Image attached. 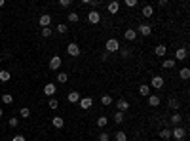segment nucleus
<instances>
[{
    "label": "nucleus",
    "instance_id": "nucleus-1",
    "mask_svg": "<svg viewBox=\"0 0 190 141\" xmlns=\"http://www.w3.org/2000/svg\"><path fill=\"white\" fill-rule=\"evenodd\" d=\"M184 137H186V130H184V128L177 126L175 130H171V139H175V141H183Z\"/></svg>",
    "mask_w": 190,
    "mask_h": 141
},
{
    "label": "nucleus",
    "instance_id": "nucleus-2",
    "mask_svg": "<svg viewBox=\"0 0 190 141\" xmlns=\"http://www.w3.org/2000/svg\"><path fill=\"white\" fill-rule=\"evenodd\" d=\"M105 48H107V53L118 52V50H120V42H118L116 38H108V40H107V44H105Z\"/></svg>",
    "mask_w": 190,
    "mask_h": 141
},
{
    "label": "nucleus",
    "instance_id": "nucleus-3",
    "mask_svg": "<svg viewBox=\"0 0 190 141\" xmlns=\"http://www.w3.org/2000/svg\"><path fill=\"white\" fill-rule=\"evenodd\" d=\"M67 53H69L71 57H78L80 56V46H78L76 42H71V44L67 46Z\"/></svg>",
    "mask_w": 190,
    "mask_h": 141
},
{
    "label": "nucleus",
    "instance_id": "nucleus-4",
    "mask_svg": "<svg viewBox=\"0 0 190 141\" xmlns=\"http://www.w3.org/2000/svg\"><path fill=\"white\" fill-rule=\"evenodd\" d=\"M87 21H89L91 25H97L99 21H101V14H99L97 10H91V12L87 14Z\"/></svg>",
    "mask_w": 190,
    "mask_h": 141
},
{
    "label": "nucleus",
    "instance_id": "nucleus-5",
    "mask_svg": "<svg viewBox=\"0 0 190 141\" xmlns=\"http://www.w3.org/2000/svg\"><path fill=\"white\" fill-rule=\"evenodd\" d=\"M55 92H57V86H55L53 82H48L46 86H44V93H46L48 97H53V95H55Z\"/></svg>",
    "mask_w": 190,
    "mask_h": 141
},
{
    "label": "nucleus",
    "instance_id": "nucleus-6",
    "mask_svg": "<svg viewBox=\"0 0 190 141\" xmlns=\"http://www.w3.org/2000/svg\"><path fill=\"white\" fill-rule=\"evenodd\" d=\"M150 32H152V27L147 25V23H143L137 27V35H143V36H150Z\"/></svg>",
    "mask_w": 190,
    "mask_h": 141
},
{
    "label": "nucleus",
    "instance_id": "nucleus-7",
    "mask_svg": "<svg viewBox=\"0 0 190 141\" xmlns=\"http://www.w3.org/2000/svg\"><path fill=\"white\" fill-rule=\"evenodd\" d=\"M61 63H63V59H61L59 56H53V57L50 59V69H51V71H57V69L61 67Z\"/></svg>",
    "mask_w": 190,
    "mask_h": 141
},
{
    "label": "nucleus",
    "instance_id": "nucleus-8",
    "mask_svg": "<svg viewBox=\"0 0 190 141\" xmlns=\"http://www.w3.org/2000/svg\"><path fill=\"white\" fill-rule=\"evenodd\" d=\"M78 103H80V107H82L84 111H87V109H91L93 99H91V97H80V101H78Z\"/></svg>",
    "mask_w": 190,
    "mask_h": 141
},
{
    "label": "nucleus",
    "instance_id": "nucleus-9",
    "mask_svg": "<svg viewBox=\"0 0 190 141\" xmlns=\"http://www.w3.org/2000/svg\"><path fill=\"white\" fill-rule=\"evenodd\" d=\"M186 56H188V50H186V48H177V52H175V61H183V59H186Z\"/></svg>",
    "mask_w": 190,
    "mask_h": 141
},
{
    "label": "nucleus",
    "instance_id": "nucleus-10",
    "mask_svg": "<svg viewBox=\"0 0 190 141\" xmlns=\"http://www.w3.org/2000/svg\"><path fill=\"white\" fill-rule=\"evenodd\" d=\"M107 10H108V14L116 15V14L120 12V2H118V0H114V2H110V4L107 6Z\"/></svg>",
    "mask_w": 190,
    "mask_h": 141
},
{
    "label": "nucleus",
    "instance_id": "nucleus-11",
    "mask_svg": "<svg viewBox=\"0 0 190 141\" xmlns=\"http://www.w3.org/2000/svg\"><path fill=\"white\" fill-rule=\"evenodd\" d=\"M152 88H156V90H160V88H164V77H152Z\"/></svg>",
    "mask_w": 190,
    "mask_h": 141
},
{
    "label": "nucleus",
    "instance_id": "nucleus-12",
    "mask_svg": "<svg viewBox=\"0 0 190 141\" xmlns=\"http://www.w3.org/2000/svg\"><path fill=\"white\" fill-rule=\"evenodd\" d=\"M152 14H154V8H152L150 4L143 6V10H141V15H143V17H152Z\"/></svg>",
    "mask_w": 190,
    "mask_h": 141
},
{
    "label": "nucleus",
    "instance_id": "nucleus-13",
    "mask_svg": "<svg viewBox=\"0 0 190 141\" xmlns=\"http://www.w3.org/2000/svg\"><path fill=\"white\" fill-rule=\"evenodd\" d=\"M124 36H126V40H129V42H135V40H137V31L127 29V31L124 32Z\"/></svg>",
    "mask_w": 190,
    "mask_h": 141
},
{
    "label": "nucleus",
    "instance_id": "nucleus-14",
    "mask_svg": "<svg viewBox=\"0 0 190 141\" xmlns=\"http://www.w3.org/2000/svg\"><path fill=\"white\" fill-rule=\"evenodd\" d=\"M160 103H162V99H160V95H156V93L148 95V105H150V107H158Z\"/></svg>",
    "mask_w": 190,
    "mask_h": 141
},
{
    "label": "nucleus",
    "instance_id": "nucleus-15",
    "mask_svg": "<svg viewBox=\"0 0 190 141\" xmlns=\"http://www.w3.org/2000/svg\"><path fill=\"white\" fill-rule=\"evenodd\" d=\"M50 23H51V15H40V27L42 29H46V27H50Z\"/></svg>",
    "mask_w": 190,
    "mask_h": 141
},
{
    "label": "nucleus",
    "instance_id": "nucleus-16",
    "mask_svg": "<svg viewBox=\"0 0 190 141\" xmlns=\"http://www.w3.org/2000/svg\"><path fill=\"white\" fill-rule=\"evenodd\" d=\"M80 93H78V92H69V95H67V99H69V103H78V101H80Z\"/></svg>",
    "mask_w": 190,
    "mask_h": 141
},
{
    "label": "nucleus",
    "instance_id": "nucleus-17",
    "mask_svg": "<svg viewBox=\"0 0 190 141\" xmlns=\"http://www.w3.org/2000/svg\"><path fill=\"white\" fill-rule=\"evenodd\" d=\"M116 107H118V111H120V113H126V111L129 109V103H127L126 99H118Z\"/></svg>",
    "mask_w": 190,
    "mask_h": 141
},
{
    "label": "nucleus",
    "instance_id": "nucleus-18",
    "mask_svg": "<svg viewBox=\"0 0 190 141\" xmlns=\"http://www.w3.org/2000/svg\"><path fill=\"white\" fill-rule=\"evenodd\" d=\"M51 124H53L55 128H63V126H65V120H63L61 116H53V118H51Z\"/></svg>",
    "mask_w": 190,
    "mask_h": 141
},
{
    "label": "nucleus",
    "instance_id": "nucleus-19",
    "mask_svg": "<svg viewBox=\"0 0 190 141\" xmlns=\"http://www.w3.org/2000/svg\"><path fill=\"white\" fill-rule=\"evenodd\" d=\"M154 52H156V56H160V57H164L165 53H167V48H165L164 44H160V46H156V50H154Z\"/></svg>",
    "mask_w": 190,
    "mask_h": 141
},
{
    "label": "nucleus",
    "instance_id": "nucleus-20",
    "mask_svg": "<svg viewBox=\"0 0 190 141\" xmlns=\"http://www.w3.org/2000/svg\"><path fill=\"white\" fill-rule=\"evenodd\" d=\"M160 137H162L164 141H167V139H171V130H167V128H164L162 132H160Z\"/></svg>",
    "mask_w": 190,
    "mask_h": 141
},
{
    "label": "nucleus",
    "instance_id": "nucleus-21",
    "mask_svg": "<svg viewBox=\"0 0 190 141\" xmlns=\"http://www.w3.org/2000/svg\"><path fill=\"white\" fill-rule=\"evenodd\" d=\"M10 78H12V74L8 71H0V82H8Z\"/></svg>",
    "mask_w": 190,
    "mask_h": 141
},
{
    "label": "nucleus",
    "instance_id": "nucleus-22",
    "mask_svg": "<svg viewBox=\"0 0 190 141\" xmlns=\"http://www.w3.org/2000/svg\"><path fill=\"white\" fill-rule=\"evenodd\" d=\"M179 77H181L183 80H188V77H190V69H188V67L181 69V73H179Z\"/></svg>",
    "mask_w": 190,
    "mask_h": 141
},
{
    "label": "nucleus",
    "instance_id": "nucleus-23",
    "mask_svg": "<svg viewBox=\"0 0 190 141\" xmlns=\"http://www.w3.org/2000/svg\"><path fill=\"white\" fill-rule=\"evenodd\" d=\"M67 19H69L71 23H78V19H80V15H78L76 12H71L69 15H67Z\"/></svg>",
    "mask_w": 190,
    "mask_h": 141
},
{
    "label": "nucleus",
    "instance_id": "nucleus-24",
    "mask_svg": "<svg viewBox=\"0 0 190 141\" xmlns=\"http://www.w3.org/2000/svg\"><path fill=\"white\" fill-rule=\"evenodd\" d=\"M48 107L55 111V109H57V107H59V101L55 99V97H50V101H48Z\"/></svg>",
    "mask_w": 190,
    "mask_h": 141
},
{
    "label": "nucleus",
    "instance_id": "nucleus-25",
    "mask_svg": "<svg viewBox=\"0 0 190 141\" xmlns=\"http://www.w3.org/2000/svg\"><path fill=\"white\" fill-rule=\"evenodd\" d=\"M107 124H108V118H107V116H99V118H97V126H99V128H105Z\"/></svg>",
    "mask_w": 190,
    "mask_h": 141
},
{
    "label": "nucleus",
    "instance_id": "nucleus-26",
    "mask_svg": "<svg viewBox=\"0 0 190 141\" xmlns=\"http://www.w3.org/2000/svg\"><path fill=\"white\" fill-rule=\"evenodd\" d=\"M148 92H150V90H148V86H147V84H143L141 88H139V93H141L143 97H148V95H150Z\"/></svg>",
    "mask_w": 190,
    "mask_h": 141
},
{
    "label": "nucleus",
    "instance_id": "nucleus-27",
    "mask_svg": "<svg viewBox=\"0 0 190 141\" xmlns=\"http://www.w3.org/2000/svg\"><path fill=\"white\" fill-rule=\"evenodd\" d=\"M67 80H69V74H67V73H59V74H57V82H59V84H65Z\"/></svg>",
    "mask_w": 190,
    "mask_h": 141
},
{
    "label": "nucleus",
    "instance_id": "nucleus-28",
    "mask_svg": "<svg viewBox=\"0 0 190 141\" xmlns=\"http://www.w3.org/2000/svg\"><path fill=\"white\" fill-rule=\"evenodd\" d=\"M167 105H169V109H173V111H177V109H179V101L175 99V97H171V99L167 101Z\"/></svg>",
    "mask_w": 190,
    "mask_h": 141
},
{
    "label": "nucleus",
    "instance_id": "nucleus-29",
    "mask_svg": "<svg viewBox=\"0 0 190 141\" xmlns=\"http://www.w3.org/2000/svg\"><path fill=\"white\" fill-rule=\"evenodd\" d=\"M175 63H177L175 59H165V61H164V69H173Z\"/></svg>",
    "mask_w": 190,
    "mask_h": 141
},
{
    "label": "nucleus",
    "instance_id": "nucleus-30",
    "mask_svg": "<svg viewBox=\"0 0 190 141\" xmlns=\"http://www.w3.org/2000/svg\"><path fill=\"white\" fill-rule=\"evenodd\" d=\"M2 103H6V105L14 103V97H12V93H4V95H2Z\"/></svg>",
    "mask_w": 190,
    "mask_h": 141
},
{
    "label": "nucleus",
    "instance_id": "nucleus-31",
    "mask_svg": "<svg viewBox=\"0 0 190 141\" xmlns=\"http://www.w3.org/2000/svg\"><path fill=\"white\" fill-rule=\"evenodd\" d=\"M110 103H112V97H110V95H101V105H110Z\"/></svg>",
    "mask_w": 190,
    "mask_h": 141
},
{
    "label": "nucleus",
    "instance_id": "nucleus-32",
    "mask_svg": "<svg viewBox=\"0 0 190 141\" xmlns=\"http://www.w3.org/2000/svg\"><path fill=\"white\" fill-rule=\"evenodd\" d=\"M19 114L23 116V118H29V116H30V109H29V107H21V111H19Z\"/></svg>",
    "mask_w": 190,
    "mask_h": 141
},
{
    "label": "nucleus",
    "instance_id": "nucleus-33",
    "mask_svg": "<svg viewBox=\"0 0 190 141\" xmlns=\"http://www.w3.org/2000/svg\"><path fill=\"white\" fill-rule=\"evenodd\" d=\"M116 141H127V135H126V132H116Z\"/></svg>",
    "mask_w": 190,
    "mask_h": 141
},
{
    "label": "nucleus",
    "instance_id": "nucleus-34",
    "mask_svg": "<svg viewBox=\"0 0 190 141\" xmlns=\"http://www.w3.org/2000/svg\"><path fill=\"white\" fill-rule=\"evenodd\" d=\"M114 120L120 124V122H124V113H120V111H116L114 113Z\"/></svg>",
    "mask_w": 190,
    "mask_h": 141
},
{
    "label": "nucleus",
    "instance_id": "nucleus-35",
    "mask_svg": "<svg viewBox=\"0 0 190 141\" xmlns=\"http://www.w3.org/2000/svg\"><path fill=\"white\" fill-rule=\"evenodd\" d=\"M181 120H183V118H181V114H177V113L171 116V124H175V126H179V122H181Z\"/></svg>",
    "mask_w": 190,
    "mask_h": 141
},
{
    "label": "nucleus",
    "instance_id": "nucleus-36",
    "mask_svg": "<svg viewBox=\"0 0 190 141\" xmlns=\"http://www.w3.org/2000/svg\"><path fill=\"white\" fill-rule=\"evenodd\" d=\"M8 124H10V128H17V126H19V120H17L15 116H12V118L8 120Z\"/></svg>",
    "mask_w": 190,
    "mask_h": 141
},
{
    "label": "nucleus",
    "instance_id": "nucleus-37",
    "mask_svg": "<svg viewBox=\"0 0 190 141\" xmlns=\"http://www.w3.org/2000/svg\"><path fill=\"white\" fill-rule=\"evenodd\" d=\"M82 4H89V6H93V8H97V6L101 4V2H99V0H82Z\"/></svg>",
    "mask_w": 190,
    "mask_h": 141
},
{
    "label": "nucleus",
    "instance_id": "nucleus-38",
    "mask_svg": "<svg viewBox=\"0 0 190 141\" xmlns=\"http://www.w3.org/2000/svg\"><path fill=\"white\" fill-rule=\"evenodd\" d=\"M99 141H110V135L107 132H101V134H99Z\"/></svg>",
    "mask_w": 190,
    "mask_h": 141
},
{
    "label": "nucleus",
    "instance_id": "nucleus-39",
    "mask_svg": "<svg viewBox=\"0 0 190 141\" xmlns=\"http://www.w3.org/2000/svg\"><path fill=\"white\" fill-rule=\"evenodd\" d=\"M51 32H53V31H51V27H46V29H42V36H46V38H48V36H51Z\"/></svg>",
    "mask_w": 190,
    "mask_h": 141
},
{
    "label": "nucleus",
    "instance_id": "nucleus-40",
    "mask_svg": "<svg viewBox=\"0 0 190 141\" xmlns=\"http://www.w3.org/2000/svg\"><path fill=\"white\" fill-rule=\"evenodd\" d=\"M57 32L65 35V32H67V25H65V23H59V25H57Z\"/></svg>",
    "mask_w": 190,
    "mask_h": 141
},
{
    "label": "nucleus",
    "instance_id": "nucleus-41",
    "mask_svg": "<svg viewBox=\"0 0 190 141\" xmlns=\"http://www.w3.org/2000/svg\"><path fill=\"white\" fill-rule=\"evenodd\" d=\"M126 6L127 8H135L137 6V0H126Z\"/></svg>",
    "mask_w": 190,
    "mask_h": 141
},
{
    "label": "nucleus",
    "instance_id": "nucleus-42",
    "mask_svg": "<svg viewBox=\"0 0 190 141\" xmlns=\"http://www.w3.org/2000/svg\"><path fill=\"white\" fill-rule=\"evenodd\" d=\"M59 4H61L63 8H69V6H71V0H59Z\"/></svg>",
    "mask_w": 190,
    "mask_h": 141
},
{
    "label": "nucleus",
    "instance_id": "nucleus-43",
    "mask_svg": "<svg viewBox=\"0 0 190 141\" xmlns=\"http://www.w3.org/2000/svg\"><path fill=\"white\" fill-rule=\"evenodd\" d=\"M12 141H27V139H25L23 135H14V137H12Z\"/></svg>",
    "mask_w": 190,
    "mask_h": 141
},
{
    "label": "nucleus",
    "instance_id": "nucleus-44",
    "mask_svg": "<svg viewBox=\"0 0 190 141\" xmlns=\"http://www.w3.org/2000/svg\"><path fill=\"white\" fill-rule=\"evenodd\" d=\"M120 53H122V57H124V59H126V57H129V50H122Z\"/></svg>",
    "mask_w": 190,
    "mask_h": 141
},
{
    "label": "nucleus",
    "instance_id": "nucleus-45",
    "mask_svg": "<svg viewBox=\"0 0 190 141\" xmlns=\"http://www.w3.org/2000/svg\"><path fill=\"white\" fill-rule=\"evenodd\" d=\"M158 6H160V8H164V6H167V0H158Z\"/></svg>",
    "mask_w": 190,
    "mask_h": 141
},
{
    "label": "nucleus",
    "instance_id": "nucleus-46",
    "mask_svg": "<svg viewBox=\"0 0 190 141\" xmlns=\"http://www.w3.org/2000/svg\"><path fill=\"white\" fill-rule=\"evenodd\" d=\"M4 6V0H0V8H2Z\"/></svg>",
    "mask_w": 190,
    "mask_h": 141
},
{
    "label": "nucleus",
    "instance_id": "nucleus-47",
    "mask_svg": "<svg viewBox=\"0 0 190 141\" xmlns=\"http://www.w3.org/2000/svg\"><path fill=\"white\" fill-rule=\"evenodd\" d=\"M4 114V111H2V107H0V116H2Z\"/></svg>",
    "mask_w": 190,
    "mask_h": 141
},
{
    "label": "nucleus",
    "instance_id": "nucleus-48",
    "mask_svg": "<svg viewBox=\"0 0 190 141\" xmlns=\"http://www.w3.org/2000/svg\"><path fill=\"white\" fill-rule=\"evenodd\" d=\"M0 63H2V57H0Z\"/></svg>",
    "mask_w": 190,
    "mask_h": 141
}]
</instances>
